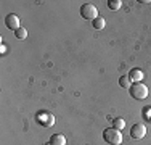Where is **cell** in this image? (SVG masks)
<instances>
[{
  "instance_id": "cell-1",
  "label": "cell",
  "mask_w": 151,
  "mask_h": 145,
  "mask_svg": "<svg viewBox=\"0 0 151 145\" xmlns=\"http://www.w3.org/2000/svg\"><path fill=\"white\" fill-rule=\"evenodd\" d=\"M103 139L109 145H121L122 144V134L114 128H108L103 130Z\"/></svg>"
},
{
  "instance_id": "cell-2",
  "label": "cell",
  "mask_w": 151,
  "mask_h": 145,
  "mask_svg": "<svg viewBox=\"0 0 151 145\" xmlns=\"http://www.w3.org/2000/svg\"><path fill=\"white\" fill-rule=\"evenodd\" d=\"M129 90H130V95L135 100H145L148 97V87L143 84V82H134Z\"/></svg>"
},
{
  "instance_id": "cell-3",
  "label": "cell",
  "mask_w": 151,
  "mask_h": 145,
  "mask_svg": "<svg viewBox=\"0 0 151 145\" xmlns=\"http://www.w3.org/2000/svg\"><path fill=\"white\" fill-rule=\"evenodd\" d=\"M81 16L84 20H95V18H98V10L92 3H84L81 7Z\"/></svg>"
},
{
  "instance_id": "cell-4",
  "label": "cell",
  "mask_w": 151,
  "mask_h": 145,
  "mask_svg": "<svg viewBox=\"0 0 151 145\" xmlns=\"http://www.w3.org/2000/svg\"><path fill=\"white\" fill-rule=\"evenodd\" d=\"M37 123L44 128H52L55 124V116L52 113H40L37 116Z\"/></svg>"
},
{
  "instance_id": "cell-5",
  "label": "cell",
  "mask_w": 151,
  "mask_h": 145,
  "mask_svg": "<svg viewBox=\"0 0 151 145\" xmlns=\"http://www.w3.org/2000/svg\"><path fill=\"white\" fill-rule=\"evenodd\" d=\"M145 134H146V128H145V124H134L132 126V129H130V136H132V139H135V140H140V139H143L145 137Z\"/></svg>"
},
{
  "instance_id": "cell-6",
  "label": "cell",
  "mask_w": 151,
  "mask_h": 145,
  "mask_svg": "<svg viewBox=\"0 0 151 145\" xmlns=\"http://www.w3.org/2000/svg\"><path fill=\"white\" fill-rule=\"evenodd\" d=\"M5 24L8 29H13V31H18L19 29V16L15 13H10L5 16Z\"/></svg>"
},
{
  "instance_id": "cell-7",
  "label": "cell",
  "mask_w": 151,
  "mask_h": 145,
  "mask_svg": "<svg viewBox=\"0 0 151 145\" xmlns=\"http://www.w3.org/2000/svg\"><path fill=\"white\" fill-rule=\"evenodd\" d=\"M50 145H66V137L63 134H53L50 139Z\"/></svg>"
},
{
  "instance_id": "cell-8",
  "label": "cell",
  "mask_w": 151,
  "mask_h": 145,
  "mask_svg": "<svg viewBox=\"0 0 151 145\" xmlns=\"http://www.w3.org/2000/svg\"><path fill=\"white\" fill-rule=\"evenodd\" d=\"M129 78L134 82H140V81H143V72L140 70H137V68H134V70H130V72H129Z\"/></svg>"
},
{
  "instance_id": "cell-9",
  "label": "cell",
  "mask_w": 151,
  "mask_h": 145,
  "mask_svg": "<svg viewBox=\"0 0 151 145\" xmlns=\"http://www.w3.org/2000/svg\"><path fill=\"white\" fill-rule=\"evenodd\" d=\"M105 26H106V21H105V18H103V16H98V18L93 20V28H95V29L101 31V29H105Z\"/></svg>"
},
{
  "instance_id": "cell-10",
  "label": "cell",
  "mask_w": 151,
  "mask_h": 145,
  "mask_svg": "<svg viewBox=\"0 0 151 145\" xmlns=\"http://www.w3.org/2000/svg\"><path fill=\"white\" fill-rule=\"evenodd\" d=\"M121 7H122V2H121V0H109V2H108V8L113 10V12L119 10Z\"/></svg>"
},
{
  "instance_id": "cell-11",
  "label": "cell",
  "mask_w": 151,
  "mask_h": 145,
  "mask_svg": "<svg viewBox=\"0 0 151 145\" xmlns=\"http://www.w3.org/2000/svg\"><path fill=\"white\" fill-rule=\"evenodd\" d=\"M124 126H125V121L122 118H114L113 119V128L114 129L121 130V129H124Z\"/></svg>"
},
{
  "instance_id": "cell-12",
  "label": "cell",
  "mask_w": 151,
  "mask_h": 145,
  "mask_svg": "<svg viewBox=\"0 0 151 145\" xmlns=\"http://www.w3.org/2000/svg\"><path fill=\"white\" fill-rule=\"evenodd\" d=\"M119 84H121V87H124V89H130L132 81H130V78H129V76H122V78L119 79Z\"/></svg>"
},
{
  "instance_id": "cell-13",
  "label": "cell",
  "mask_w": 151,
  "mask_h": 145,
  "mask_svg": "<svg viewBox=\"0 0 151 145\" xmlns=\"http://www.w3.org/2000/svg\"><path fill=\"white\" fill-rule=\"evenodd\" d=\"M15 36H16V39H19V41H24V39L27 37V31L24 28H19L18 31H15Z\"/></svg>"
},
{
  "instance_id": "cell-14",
  "label": "cell",
  "mask_w": 151,
  "mask_h": 145,
  "mask_svg": "<svg viewBox=\"0 0 151 145\" xmlns=\"http://www.w3.org/2000/svg\"><path fill=\"white\" fill-rule=\"evenodd\" d=\"M148 118H150V121H151V110L148 111Z\"/></svg>"
}]
</instances>
